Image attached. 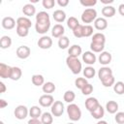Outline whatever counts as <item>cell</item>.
Wrapping results in <instances>:
<instances>
[{
  "label": "cell",
  "instance_id": "6da1fadb",
  "mask_svg": "<svg viewBox=\"0 0 124 124\" xmlns=\"http://www.w3.org/2000/svg\"><path fill=\"white\" fill-rule=\"evenodd\" d=\"M50 27V19L49 15L46 12H39L36 15V23L35 29L39 34H46Z\"/></svg>",
  "mask_w": 124,
  "mask_h": 124
},
{
  "label": "cell",
  "instance_id": "7a4b0ae2",
  "mask_svg": "<svg viewBox=\"0 0 124 124\" xmlns=\"http://www.w3.org/2000/svg\"><path fill=\"white\" fill-rule=\"evenodd\" d=\"M66 64H67L68 68L71 70V72L74 75H78V74H79L81 72L82 65H81V62L78 60V57L68 56L66 58Z\"/></svg>",
  "mask_w": 124,
  "mask_h": 124
},
{
  "label": "cell",
  "instance_id": "3957f363",
  "mask_svg": "<svg viewBox=\"0 0 124 124\" xmlns=\"http://www.w3.org/2000/svg\"><path fill=\"white\" fill-rule=\"evenodd\" d=\"M67 113L72 121H78L81 117V110L79 107L73 103L67 107Z\"/></svg>",
  "mask_w": 124,
  "mask_h": 124
},
{
  "label": "cell",
  "instance_id": "277c9868",
  "mask_svg": "<svg viewBox=\"0 0 124 124\" xmlns=\"http://www.w3.org/2000/svg\"><path fill=\"white\" fill-rule=\"evenodd\" d=\"M97 18V11L93 8L85 9L81 14V20L83 23H91Z\"/></svg>",
  "mask_w": 124,
  "mask_h": 124
},
{
  "label": "cell",
  "instance_id": "5b68a950",
  "mask_svg": "<svg viewBox=\"0 0 124 124\" xmlns=\"http://www.w3.org/2000/svg\"><path fill=\"white\" fill-rule=\"evenodd\" d=\"M50 111H51V114L53 116H56V117H59L63 114L64 112V105L61 101H55L52 106L50 107Z\"/></svg>",
  "mask_w": 124,
  "mask_h": 124
},
{
  "label": "cell",
  "instance_id": "8992f818",
  "mask_svg": "<svg viewBox=\"0 0 124 124\" xmlns=\"http://www.w3.org/2000/svg\"><path fill=\"white\" fill-rule=\"evenodd\" d=\"M28 113H29L28 108H27L25 106H23V105L17 106V107L15 108V111H14V114H15L16 118L18 119V120H23V119H25V118L27 117Z\"/></svg>",
  "mask_w": 124,
  "mask_h": 124
},
{
  "label": "cell",
  "instance_id": "52a82bcc",
  "mask_svg": "<svg viewBox=\"0 0 124 124\" xmlns=\"http://www.w3.org/2000/svg\"><path fill=\"white\" fill-rule=\"evenodd\" d=\"M16 56L18 58H20V59H26V58H28L30 56L31 49L27 46H18L16 48Z\"/></svg>",
  "mask_w": 124,
  "mask_h": 124
},
{
  "label": "cell",
  "instance_id": "ba28073f",
  "mask_svg": "<svg viewBox=\"0 0 124 124\" xmlns=\"http://www.w3.org/2000/svg\"><path fill=\"white\" fill-rule=\"evenodd\" d=\"M54 103V98L50 94H44L39 98V104L44 108L51 107Z\"/></svg>",
  "mask_w": 124,
  "mask_h": 124
},
{
  "label": "cell",
  "instance_id": "9c48e42d",
  "mask_svg": "<svg viewBox=\"0 0 124 124\" xmlns=\"http://www.w3.org/2000/svg\"><path fill=\"white\" fill-rule=\"evenodd\" d=\"M38 46L42 49H48L52 46V40L48 36H42L38 41Z\"/></svg>",
  "mask_w": 124,
  "mask_h": 124
},
{
  "label": "cell",
  "instance_id": "30bf717a",
  "mask_svg": "<svg viewBox=\"0 0 124 124\" xmlns=\"http://www.w3.org/2000/svg\"><path fill=\"white\" fill-rule=\"evenodd\" d=\"M2 27L7 29V30H11L13 28H15L16 24V21L12 17V16H5L3 19H2Z\"/></svg>",
  "mask_w": 124,
  "mask_h": 124
},
{
  "label": "cell",
  "instance_id": "8fae6325",
  "mask_svg": "<svg viewBox=\"0 0 124 124\" xmlns=\"http://www.w3.org/2000/svg\"><path fill=\"white\" fill-rule=\"evenodd\" d=\"M96 60H97V57L94 54V52H92V51H85L82 54V61L85 64L93 65L96 62Z\"/></svg>",
  "mask_w": 124,
  "mask_h": 124
},
{
  "label": "cell",
  "instance_id": "7c38bea8",
  "mask_svg": "<svg viewBox=\"0 0 124 124\" xmlns=\"http://www.w3.org/2000/svg\"><path fill=\"white\" fill-rule=\"evenodd\" d=\"M99 101L94 98V97H89L85 100V108L87 110H89L90 112L93 111L95 108H97V107L99 106Z\"/></svg>",
  "mask_w": 124,
  "mask_h": 124
},
{
  "label": "cell",
  "instance_id": "4fadbf2b",
  "mask_svg": "<svg viewBox=\"0 0 124 124\" xmlns=\"http://www.w3.org/2000/svg\"><path fill=\"white\" fill-rule=\"evenodd\" d=\"M64 33H65V28H64V26L62 24H59V23L55 24L51 29V35L54 38H58L59 39L60 37L64 36Z\"/></svg>",
  "mask_w": 124,
  "mask_h": 124
},
{
  "label": "cell",
  "instance_id": "5bb4252c",
  "mask_svg": "<svg viewBox=\"0 0 124 124\" xmlns=\"http://www.w3.org/2000/svg\"><path fill=\"white\" fill-rule=\"evenodd\" d=\"M111 59H112V56H111V54L108 51H103V52H101V54L98 57V60L100 62V64H102L104 66L108 65L111 62Z\"/></svg>",
  "mask_w": 124,
  "mask_h": 124
},
{
  "label": "cell",
  "instance_id": "9a60e30c",
  "mask_svg": "<svg viewBox=\"0 0 124 124\" xmlns=\"http://www.w3.org/2000/svg\"><path fill=\"white\" fill-rule=\"evenodd\" d=\"M94 27L97 30H105L108 27V21L105 17H97L94 21Z\"/></svg>",
  "mask_w": 124,
  "mask_h": 124
},
{
  "label": "cell",
  "instance_id": "2e32d148",
  "mask_svg": "<svg viewBox=\"0 0 124 124\" xmlns=\"http://www.w3.org/2000/svg\"><path fill=\"white\" fill-rule=\"evenodd\" d=\"M11 72H12V67H10L4 63L0 64V77L2 78H10Z\"/></svg>",
  "mask_w": 124,
  "mask_h": 124
},
{
  "label": "cell",
  "instance_id": "e0dca14e",
  "mask_svg": "<svg viewBox=\"0 0 124 124\" xmlns=\"http://www.w3.org/2000/svg\"><path fill=\"white\" fill-rule=\"evenodd\" d=\"M22 13L26 16V17H29V16H32L36 14V8L34 5H32L31 3H28V4H25L22 8Z\"/></svg>",
  "mask_w": 124,
  "mask_h": 124
},
{
  "label": "cell",
  "instance_id": "ac0fdd59",
  "mask_svg": "<svg viewBox=\"0 0 124 124\" xmlns=\"http://www.w3.org/2000/svg\"><path fill=\"white\" fill-rule=\"evenodd\" d=\"M52 17L56 22L61 23L66 19V13L62 10H55L52 14Z\"/></svg>",
  "mask_w": 124,
  "mask_h": 124
},
{
  "label": "cell",
  "instance_id": "d6986e66",
  "mask_svg": "<svg viewBox=\"0 0 124 124\" xmlns=\"http://www.w3.org/2000/svg\"><path fill=\"white\" fill-rule=\"evenodd\" d=\"M81 52H82V49L79 45H73L68 49L69 56H72V57H78L81 54Z\"/></svg>",
  "mask_w": 124,
  "mask_h": 124
},
{
  "label": "cell",
  "instance_id": "ffe728a7",
  "mask_svg": "<svg viewBox=\"0 0 124 124\" xmlns=\"http://www.w3.org/2000/svg\"><path fill=\"white\" fill-rule=\"evenodd\" d=\"M110 75H112V70L109 67H107V66H104V67L100 68V70L98 71V78H100V80H103L105 78H107Z\"/></svg>",
  "mask_w": 124,
  "mask_h": 124
},
{
  "label": "cell",
  "instance_id": "44dd1931",
  "mask_svg": "<svg viewBox=\"0 0 124 124\" xmlns=\"http://www.w3.org/2000/svg\"><path fill=\"white\" fill-rule=\"evenodd\" d=\"M115 8L113 6H110V5H108V6H105L103 9H102V15L105 16V17H112L114 15H115Z\"/></svg>",
  "mask_w": 124,
  "mask_h": 124
},
{
  "label": "cell",
  "instance_id": "7402d4cb",
  "mask_svg": "<svg viewBox=\"0 0 124 124\" xmlns=\"http://www.w3.org/2000/svg\"><path fill=\"white\" fill-rule=\"evenodd\" d=\"M16 25L17 26H22V27H25V28H30L31 25H32V22L31 20L26 17V16H20L16 19Z\"/></svg>",
  "mask_w": 124,
  "mask_h": 124
},
{
  "label": "cell",
  "instance_id": "603a6c76",
  "mask_svg": "<svg viewBox=\"0 0 124 124\" xmlns=\"http://www.w3.org/2000/svg\"><path fill=\"white\" fill-rule=\"evenodd\" d=\"M106 109L108 113L110 114H113V113H116L117 110H118V104L115 102V101H108L107 104H106Z\"/></svg>",
  "mask_w": 124,
  "mask_h": 124
},
{
  "label": "cell",
  "instance_id": "cb8c5ba5",
  "mask_svg": "<svg viewBox=\"0 0 124 124\" xmlns=\"http://www.w3.org/2000/svg\"><path fill=\"white\" fill-rule=\"evenodd\" d=\"M90 113H91V115H92L93 118L98 119V120H101V118L105 115V109H104V108H103L101 105H99V106L97 107V108H95V109H94L93 111H91Z\"/></svg>",
  "mask_w": 124,
  "mask_h": 124
},
{
  "label": "cell",
  "instance_id": "d4e9b609",
  "mask_svg": "<svg viewBox=\"0 0 124 124\" xmlns=\"http://www.w3.org/2000/svg\"><path fill=\"white\" fill-rule=\"evenodd\" d=\"M91 43H95V44H100V45H105L106 43V36L103 33H95L92 36V41Z\"/></svg>",
  "mask_w": 124,
  "mask_h": 124
},
{
  "label": "cell",
  "instance_id": "484cf974",
  "mask_svg": "<svg viewBox=\"0 0 124 124\" xmlns=\"http://www.w3.org/2000/svg\"><path fill=\"white\" fill-rule=\"evenodd\" d=\"M22 76V71L19 67H12V72L10 78L12 80H18Z\"/></svg>",
  "mask_w": 124,
  "mask_h": 124
},
{
  "label": "cell",
  "instance_id": "4316f807",
  "mask_svg": "<svg viewBox=\"0 0 124 124\" xmlns=\"http://www.w3.org/2000/svg\"><path fill=\"white\" fill-rule=\"evenodd\" d=\"M42 89H43V91H44L46 94H50V93H52V92L55 91L56 87H55V84H54L53 82H51V81H46V82H45L44 85L42 86Z\"/></svg>",
  "mask_w": 124,
  "mask_h": 124
},
{
  "label": "cell",
  "instance_id": "83f0119b",
  "mask_svg": "<svg viewBox=\"0 0 124 124\" xmlns=\"http://www.w3.org/2000/svg\"><path fill=\"white\" fill-rule=\"evenodd\" d=\"M12 46V39L9 36H2L0 39V47L5 49Z\"/></svg>",
  "mask_w": 124,
  "mask_h": 124
},
{
  "label": "cell",
  "instance_id": "f1b7e54d",
  "mask_svg": "<svg viewBox=\"0 0 124 124\" xmlns=\"http://www.w3.org/2000/svg\"><path fill=\"white\" fill-rule=\"evenodd\" d=\"M42 110L38 106H33L29 108V115L31 116V118H39L40 116H42Z\"/></svg>",
  "mask_w": 124,
  "mask_h": 124
},
{
  "label": "cell",
  "instance_id": "f546056e",
  "mask_svg": "<svg viewBox=\"0 0 124 124\" xmlns=\"http://www.w3.org/2000/svg\"><path fill=\"white\" fill-rule=\"evenodd\" d=\"M32 83L36 86H43L45 83V78L42 75H33L31 78Z\"/></svg>",
  "mask_w": 124,
  "mask_h": 124
},
{
  "label": "cell",
  "instance_id": "4dcf8cb0",
  "mask_svg": "<svg viewBox=\"0 0 124 124\" xmlns=\"http://www.w3.org/2000/svg\"><path fill=\"white\" fill-rule=\"evenodd\" d=\"M75 98H76V94H75V92L72 91V90H67V91L64 93V95H63V100H64L66 103H69V104H72L73 101L75 100Z\"/></svg>",
  "mask_w": 124,
  "mask_h": 124
},
{
  "label": "cell",
  "instance_id": "1f68e13d",
  "mask_svg": "<svg viewBox=\"0 0 124 124\" xmlns=\"http://www.w3.org/2000/svg\"><path fill=\"white\" fill-rule=\"evenodd\" d=\"M70 45V40L67 36H62L58 39V46L61 48V49H65L69 46Z\"/></svg>",
  "mask_w": 124,
  "mask_h": 124
},
{
  "label": "cell",
  "instance_id": "d6a6232c",
  "mask_svg": "<svg viewBox=\"0 0 124 124\" xmlns=\"http://www.w3.org/2000/svg\"><path fill=\"white\" fill-rule=\"evenodd\" d=\"M41 121L43 124H52V121H53V117H52V114L51 112H44L41 116Z\"/></svg>",
  "mask_w": 124,
  "mask_h": 124
},
{
  "label": "cell",
  "instance_id": "836d02e7",
  "mask_svg": "<svg viewBox=\"0 0 124 124\" xmlns=\"http://www.w3.org/2000/svg\"><path fill=\"white\" fill-rule=\"evenodd\" d=\"M95 75H96V71L93 67L88 66V67H85L83 69V76L86 78H94Z\"/></svg>",
  "mask_w": 124,
  "mask_h": 124
},
{
  "label": "cell",
  "instance_id": "e575fe53",
  "mask_svg": "<svg viewBox=\"0 0 124 124\" xmlns=\"http://www.w3.org/2000/svg\"><path fill=\"white\" fill-rule=\"evenodd\" d=\"M101 82L105 87H110L115 83V78H114L113 75H110V76L105 78L103 80H101Z\"/></svg>",
  "mask_w": 124,
  "mask_h": 124
},
{
  "label": "cell",
  "instance_id": "d590c367",
  "mask_svg": "<svg viewBox=\"0 0 124 124\" xmlns=\"http://www.w3.org/2000/svg\"><path fill=\"white\" fill-rule=\"evenodd\" d=\"M113 90L118 95L124 94V82H122V81H116L113 84Z\"/></svg>",
  "mask_w": 124,
  "mask_h": 124
},
{
  "label": "cell",
  "instance_id": "8d00e7d4",
  "mask_svg": "<svg viewBox=\"0 0 124 124\" xmlns=\"http://www.w3.org/2000/svg\"><path fill=\"white\" fill-rule=\"evenodd\" d=\"M78 24H79V22H78V20L75 16H70V17L67 19V26H68L70 29H72V30H74Z\"/></svg>",
  "mask_w": 124,
  "mask_h": 124
},
{
  "label": "cell",
  "instance_id": "74e56055",
  "mask_svg": "<svg viewBox=\"0 0 124 124\" xmlns=\"http://www.w3.org/2000/svg\"><path fill=\"white\" fill-rule=\"evenodd\" d=\"M87 83H88V82H87V79H86L85 78H76V80H75V85H76V87L78 88V89H80V90H81Z\"/></svg>",
  "mask_w": 124,
  "mask_h": 124
},
{
  "label": "cell",
  "instance_id": "f35d334b",
  "mask_svg": "<svg viewBox=\"0 0 124 124\" xmlns=\"http://www.w3.org/2000/svg\"><path fill=\"white\" fill-rule=\"evenodd\" d=\"M90 48L92 50V52H103L104 48H105V45H100V44H95V43H91L90 44Z\"/></svg>",
  "mask_w": 124,
  "mask_h": 124
},
{
  "label": "cell",
  "instance_id": "ab89813d",
  "mask_svg": "<svg viewBox=\"0 0 124 124\" xmlns=\"http://www.w3.org/2000/svg\"><path fill=\"white\" fill-rule=\"evenodd\" d=\"M16 34L19 37H26L29 34V29L25 28V27H22V26H17L16 25Z\"/></svg>",
  "mask_w": 124,
  "mask_h": 124
},
{
  "label": "cell",
  "instance_id": "60d3db41",
  "mask_svg": "<svg viewBox=\"0 0 124 124\" xmlns=\"http://www.w3.org/2000/svg\"><path fill=\"white\" fill-rule=\"evenodd\" d=\"M93 34V27L89 24L83 25V30H82V37H90Z\"/></svg>",
  "mask_w": 124,
  "mask_h": 124
},
{
  "label": "cell",
  "instance_id": "b9f144b4",
  "mask_svg": "<svg viewBox=\"0 0 124 124\" xmlns=\"http://www.w3.org/2000/svg\"><path fill=\"white\" fill-rule=\"evenodd\" d=\"M82 30H83V25L82 24H78L74 30H73V34L76 38H82Z\"/></svg>",
  "mask_w": 124,
  "mask_h": 124
},
{
  "label": "cell",
  "instance_id": "7bdbcfd3",
  "mask_svg": "<svg viewBox=\"0 0 124 124\" xmlns=\"http://www.w3.org/2000/svg\"><path fill=\"white\" fill-rule=\"evenodd\" d=\"M114 119L116 121V123L118 124H124V111H118L116 112Z\"/></svg>",
  "mask_w": 124,
  "mask_h": 124
},
{
  "label": "cell",
  "instance_id": "ee69618b",
  "mask_svg": "<svg viewBox=\"0 0 124 124\" xmlns=\"http://www.w3.org/2000/svg\"><path fill=\"white\" fill-rule=\"evenodd\" d=\"M93 92V85L90 83H87L82 89H81V93L83 95H89Z\"/></svg>",
  "mask_w": 124,
  "mask_h": 124
},
{
  "label": "cell",
  "instance_id": "f6af8a7d",
  "mask_svg": "<svg viewBox=\"0 0 124 124\" xmlns=\"http://www.w3.org/2000/svg\"><path fill=\"white\" fill-rule=\"evenodd\" d=\"M79 3L84 7H93L97 4V0H80Z\"/></svg>",
  "mask_w": 124,
  "mask_h": 124
},
{
  "label": "cell",
  "instance_id": "bcb514c9",
  "mask_svg": "<svg viewBox=\"0 0 124 124\" xmlns=\"http://www.w3.org/2000/svg\"><path fill=\"white\" fill-rule=\"evenodd\" d=\"M42 4H43L44 8H46V9H51L55 5V1L54 0H43Z\"/></svg>",
  "mask_w": 124,
  "mask_h": 124
},
{
  "label": "cell",
  "instance_id": "7dc6e473",
  "mask_svg": "<svg viewBox=\"0 0 124 124\" xmlns=\"http://www.w3.org/2000/svg\"><path fill=\"white\" fill-rule=\"evenodd\" d=\"M27 124H43L41 120H39V118H31L30 120H28Z\"/></svg>",
  "mask_w": 124,
  "mask_h": 124
},
{
  "label": "cell",
  "instance_id": "c3c4849f",
  "mask_svg": "<svg viewBox=\"0 0 124 124\" xmlns=\"http://www.w3.org/2000/svg\"><path fill=\"white\" fill-rule=\"evenodd\" d=\"M57 4L60 7H66L69 4V0H57Z\"/></svg>",
  "mask_w": 124,
  "mask_h": 124
},
{
  "label": "cell",
  "instance_id": "681fc988",
  "mask_svg": "<svg viewBox=\"0 0 124 124\" xmlns=\"http://www.w3.org/2000/svg\"><path fill=\"white\" fill-rule=\"evenodd\" d=\"M118 13L120 14V16H124V4H120L118 7Z\"/></svg>",
  "mask_w": 124,
  "mask_h": 124
},
{
  "label": "cell",
  "instance_id": "f907efd6",
  "mask_svg": "<svg viewBox=\"0 0 124 124\" xmlns=\"http://www.w3.org/2000/svg\"><path fill=\"white\" fill-rule=\"evenodd\" d=\"M6 85L3 81H0V93H4L6 91Z\"/></svg>",
  "mask_w": 124,
  "mask_h": 124
},
{
  "label": "cell",
  "instance_id": "816d5d0a",
  "mask_svg": "<svg viewBox=\"0 0 124 124\" xmlns=\"http://www.w3.org/2000/svg\"><path fill=\"white\" fill-rule=\"evenodd\" d=\"M7 106H8V102H6L4 99H1L0 100V108H4Z\"/></svg>",
  "mask_w": 124,
  "mask_h": 124
},
{
  "label": "cell",
  "instance_id": "f5cc1de1",
  "mask_svg": "<svg viewBox=\"0 0 124 124\" xmlns=\"http://www.w3.org/2000/svg\"><path fill=\"white\" fill-rule=\"evenodd\" d=\"M113 2V0H101V3L103 4H106L108 6V4H111Z\"/></svg>",
  "mask_w": 124,
  "mask_h": 124
},
{
  "label": "cell",
  "instance_id": "db71d44e",
  "mask_svg": "<svg viewBox=\"0 0 124 124\" xmlns=\"http://www.w3.org/2000/svg\"><path fill=\"white\" fill-rule=\"evenodd\" d=\"M97 124H108V122L105 121V120H99V121L97 122Z\"/></svg>",
  "mask_w": 124,
  "mask_h": 124
},
{
  "label": "cell",
  "instance_id": "11a10c76",
  "mask_svg": "<svg viewBox=\"0 0 124 124\" xmlns=\"http://www.w3.org/2000/svg\"><path fill=\"white\" fill-rule=\"evenodd\" d=\"M0 124H4V122L3 121H0Z\"/></svg>",
  "mask_w": 124,
  "mask_h": 124
},
{
  "label": "cell",
  "instance_id": "9f6ffc18",
  "mask_svg": "<svg viewBox=\"0 0 124 124\" xmlns=\"http://www.w3.org/2000/svg\"><path fill=\"white\" fill-rule=\"evenodd\" d=\"M68 124H75V123H73V122H71V123H68Z\"/></svg>",
  "mask_w": 124,
  "mask_h": 124
}]
</instances>
